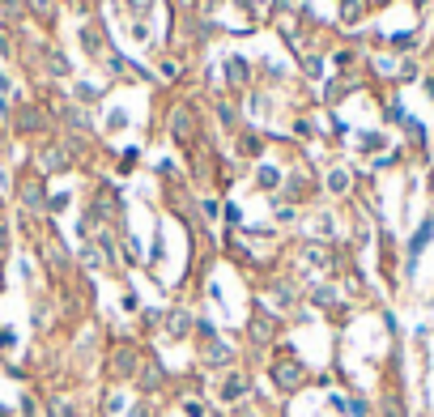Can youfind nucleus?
Here are the masks:
<instances>
[{"label": "nucleus", "mask_w": 434, "mask_h": 417, "mask_svg": "<svg viewBox=\"0 0 434 417\" xmlns=\"http://www.w3.org/2000/svg\"><path fill=\"white\" fill-rule=\"evenodd\" d=\"M273 379H277V388H281V392H294V388L303 384V367L286 358V362H277V367H273Z\"/></svg>", "instance_id": "1"}, {"label": "nucleus", "mask_w": 434, "mask_h": 417, "mask_svg": "<svg viewBox=\"0 0 434 417\" xmlns=\"http://www.w3.org/2000/svg\"><path fill=\"white\" fill-rule=\"evenodd\" d=\"M243 392H247V379H243V375H230V379H226V392H222V396H226V401H239Z\"/></svg>", "instance_id": "2"}, {"label": "nucleus", "mask_w": 434, "mask_h": 417, "mask_svg": "<svg viewBox=\"0 0 434 417\" xmlns=\"http://www.w3.org/2000/svg\"><path fill=\"white\" fill-rule=\"evenodd\" d=\"M268 332H273V328H268V320L260 315V320L251 324V341H268Z\"/></svg>", "instance_id": "3"}]
</instances>
